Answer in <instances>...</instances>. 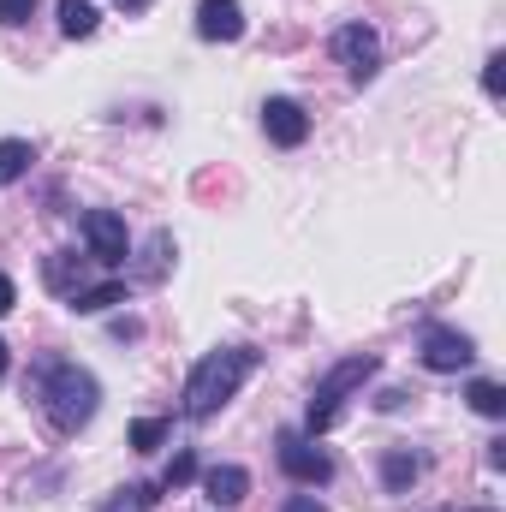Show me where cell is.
<instances>
[{
  "mask_svg": "<svg viewBox=\"0 0 506 512\" xmlns=\"http://www.w3.org/2000/svg\"><path fill=\"white\" fill-rule=\"evenodd\" d=\"M30 399L42 405V417H48L54 435H78V429L96 417V405H102V382H96L84 364L36 358V370H30Z\"/></svg>",
  "mask_w": 506,
  "mask_h": 512,
  "instance_id": "cell-1",
  "label": "cell"
},
{
  "mask_svg": "<svg viewBox=\"0 0 506 512\" xmlns=\"http://www.w3.org/2000/svg\"><path fill=\"white\" fill-rule=\"evenodd\" d=\"M256 364H262V352L256 346H221V352H203L197 358V370L185 376V393H179V411L191 417V423H203V417H215L239 387L256 376Z\"/></svg>",
  "mask_w": 506,
  "mask_h": 512,
  "instance_id": "cell-2",
  "label": "cell"
},
{
  "mask_svg": "<svg viewBox=\"0 0 506 512\" xmlns=\"http://www.w3.org/2000/svg\"><path fill=\"white\" fill-rule=\"evenodd\" d=\"M381 364L370 358V352H352V358H340L322 382H316V393H310V417H304V429L310 435H322V429H334V417H340V405L358 393V387L376 376Z\"/></svg>",
  "mask_w": 506,
  "mask_h": 512,
  "instance_id": "cell-3",
  "label": "cell"
},
{
  "mask_svg": "<svg viewBox=\"0 0 506 512\" xmlns=\"http://www.w3.org/2000/svg\"><path fill=\"white\" fill-rule=\"evenodd\" d=\"M417 358H423L435 376H453V370H465V364L477 358V346H471V334H459V328H447V322H429V328L417 334Z\"/></svg>",
  "mask_w": 506,
  "mask_h": 512,
  "instance_id": "cell-4",
  "label": "cell"
},
{
  "mask_svg": "<svg viewBox=\"0 0 506 512\" xmlns=\"http://www.w3.org/2000/svg\"><path fill=\"white\" fill-rule=\"evenodd\" d=\"M280 471H286L292 483H304V489H322V483L334 477V459H328L310 435L286 429V435H280Z\"/></svg>",
  "mask_w": 506,
  "mask_h": 512,
  "instance_id": "cell-5",
  "label": "cell"
},
{
  "mask_svg": "<svg viewBox=\"0 0 506 512\" xmlns=\"http://www.w3.org/2000/svg\"><path fill=\"white\" fill-rule=\"evenodd\" d=\"M334 60L352 72V84H370L381 72V36L370 24H340L334 30Z\"/></svg>",
  "mask_w": 506,
  "mask_h": 512,
  "instance_id": "cell-6",
  "label": "cell"
},
{
  "mask_svg": "<svg viewBox=\"0 0 506 512\" xmlns=\"http://www.w3.org/2000/svg\"><path fill=\"white\" fill-rule=\"evenodd\" d=\"M84 245H90V262H96V268H120V262L131 256L126 215H114V209H90V215H84Z\"/></svg>",
  "mask_w": 506,
  "mask_h": 512,
  "instance_id": "cell-7",
  "label": "cell"
},
{
  "mask_svg": "<svg viewBox=\"0 0 506 512\" xmlns=\"http://www.w3.org/2000/svg\"><path fill=\"white\" fill-rule=\"evenodd\" d=\"M262 131H268V143L298 149V143L310 137V114H304L292 96H268V102H262Z\"/></svg>",
  "mask_w": 506,
  "mask_h": 512,
  "instance_id": "cell-8",
  "label": "cell"
},
{
  "mask_svg": "<svg viewBox=\"0 0 506 512\" xmlns=\"http://www.w3.org/2000/svg\"><path fill=\"white\" fill-rule=\"evenodd\" d=\"M197 36L203 42H239L245 36V6L239 0H203L197 6Z\"/></svg>",
  "mask_w": 506,
  "mask_h": 512,
  "instance_id": "cell-9",
  "label": "cell"
},
{
  "mask_svg": "<svg viewBox=\"0 0 506 512\" xmlns=\"http://www.w3.org/2000/svg\"><path fill=\"white\" fill-rule=\"evenodd\" d=\"M203 495H209L215 507H239V501L251 495V471H245V465H209V471H203Z\"/></svg>",
  "mask_w": 506,
  "mask_h": 512,
  "instance_id": "cell-10",
  "label": "cell"
},
{
  "mask_svg": "<svg viewBox=\"0 0 506 512\" xmlns=\"http://www.w3.org/2000/svg\"><path fill=\"white\" fill-rule=\"evenodd\" d=\"M417 477H423V453H411V447H387L381 453V489L387 495H411Z\"/></svg>",
  "mask_w": 506,
  "mask_h": 512,
  "instance_id": "cell-11",
  "label": "cell"
},
{
  "mask_svg": "<svg viewBox=\"0 0 506 512\" xmlns=\"http://www.w3.org/2000/svg\"><path fill=\"white\" fill-rule=\"evenodd\" d=\"M114 304H126V280H102V286H84L66 298V310H78V316H102Z\"/></svg>",
  "mask_w": 506,
  "mask_h": 512,
  "instance_id": "cell-12",
  "label": "cell"
},
{
  "mask_svg": "<svg viewBox=\"0 0 506 512\" xmlns=\"http://www.w3.org/2000/svg\"><path fill=\"white\" fill-rule=\"evenodd\" d=\"M42 280L60 292V298H72V292H84L90 280H84V268H78V256H66V251H54L48 262H42Z\"/></svg>",
  "mask_w": 506,
  "mask_h": 512,
  "instance_id": "cell-13",
  "label": "cell"
},
{
  "mask_svg": "<svg viewBox=\"0 0 506 512\" xmlns=\"http://www.w3.org/2000/svg\"><path fill=\"white\" fill-rule=\"evenodd\" d=\"M30 161H36V143H24V137H0V185H18V179L30 173Z\"/></svg>",
  "mask_w": 506,
  "mask_h": 512,
  "instance_id": "cell-14",
  "label": "cell"
},
{
  "mask_svg": "<svg viewBox=\"0 0 506 512\" xmlns=\"http://www.w3.org/2000/svg\"><path fill=\"white\" fill-rule=\"evenodd\" d=\"M60 36H96V6L90 0H60Z\"/></svg>",
  "mask_w": 506,
  "mask_h": 512,
  "instance_id": "cell-15",
  "label": "cell"
},
{
  "mask_svg": "<svg viewBox=\"0 0 506 512\" xmlns=\"http://www.w3.org/2000/svg\"><path fill=\"white\" fill-rule=\"evenodd\" d=\"M167 256H173V233H149L143 262H137V280H161L167 274Z\"/></svg>",
  "mask_w": 506,
  "mask_h": 512,
  "instance_id": "cell-16",
  "label": "cell"
},
{
  "mask_svg": "<svg viewBox=\"0 0 506 512\" xmlns=\"http://www.w3.org/2000/svg\"><path fill=\"white\" fill-rule=\"evenodd\" d=\"M465 399H471L477 417H506V387L501 382H471L465 387Z\"/></svg>",
  "mask_w": 506,
  "mask_h": 512,
  "instance_id": "cell-17",
  "label": "cell"
},
{
  "mask_svg": "<svg viewBox=\"0 0 506 512\" xmlns=\"http://www.w3.org/2000/svg\"><path fill=\"white\" fill-rule=\"evenodd\" d=\"M155 501H161V495H155L149 483H131V489H120V495H108L96 512H149Z\"/></svg>",
  "mask_w": 506,
  "mask_h": 512,
  "instance_id": "cell-18",
  "label": "cell"
},
{
  "mask_svg": "<svg viewBox=\"0 0 506 512\" xmlns=\"http://www.w3.org/2000/svg\"><path fill=\"white\" fill-rule=\"evenodd\" d=\"M167 435H173V423H167V417H137V423H131V447H137V453H155Z\"/></svg>",
  "mask_w": 506,
  "mask_h": 512,
  "instance_id": "cell-19",
  "label": "cell"
},
{
  "mask_svg": "<svg viewBox=\"0 0 506 512\" xmlns=\"http://www.w3.org/2000/svg\"><path fill=\"white\" fill-rule=\"evenodd\" d=\"M197 477V453L185 447V453H173V465H167V477H161V489H185Z\"/></svg>",
  "mask_w": 506,
  "mask_h": 512,
  "instance_id": "cell-20",
  "label": "cell"
},
{
  "mask_svg": "<svg viewBox=\"0 0 506 512\" xmlns=\"http://www.w3.org/2000/svg\"><path fill=\"white\" fill-rule=\"evenodd\" d=\"M30 12H36V0H0V24H30Z\"/></svg>",
  "mask_w": 506,
  "mask_h": 512,
  "instance_id": "cell-21",
  "label": "cell"
},
{
  "mask_svg": "<svg viewBox=\"0 0 506 512\" xmlns=\"http://www.w3.org/2000/svg\"><path fill=\"white\" fill-rule=\"evenodd\" d=\"M501 66H506V54H489V60H483V90H489V96H501Z\"/></svg>",
  "mask_w": 506,
  "mask_h": 512,
  "instance_id": "cell-22",
  "label": "cell"
},
{
  "mask_svg": "<svg viewBox=\"0 0 506 512\" xmlns=\"http://www.w3.org/2000/svg\"><path fill=\"white\" fill-rule=\"evenodd\" d=\"M280 512H328V507H322L316 495H292V501H286V507H280Z\"/></svg>",
  "mask_w": 506,
  "mask_h": 512,
  "instance_id": "cell-23",
  "label": "cell"
},
{
  "mask_svg": "<svg viewBox=\"0 0 506 512\" xmlns=\"http://www.w3.org/2000/svg\"><path fill=\"white\" fill-rule=\"evenodd\" d=\"M12 304H18V286H12V280H6V274H0V316H6V310H12Z\"/></svg>",
  "mask_w": 506,
  "mask_h": 512,
  "instance_id": "cell-24",
  "label": "cell"
},
{
  "mask_svg": "<svg viewBox=\"0 0 506 512\" xmlns=\"http://www.w3.org/2000/svg\"><path fill=\"white\" fill-rule=\"evenodd\" d=\"M120 12H149V0H114Z\"/></svg>",
  "mask_w": 506,
  "mask_h": 512,
  "instance_id": "cell-25",
  "label": "cell"
},
{
  "mask_svg": "<svg viewBox=\"0 0 506 512\" xmlns=\"http://www.w3.org/2000/svg\"><path fill=\"white\" fill-rule=\"evenodd\" d=\"M6 364H12V352H6V340H0V376H6Z\"/></svg>",
  "mask_w": 506,
  "mask_h": 512,
  "instance_id": "cell-26",
  "label": "cell"
},
{
  "mask_svg": "<svg viewBox=\"0 0 506 512\" xmlns=\"http://www.w3.org/2000/svg\"><path fill=\"white\" fill-rule=\"evenodd\" d=\"M465 512H489V507H465Z\"/></svg>",
  "mask_w": 506,
  "mask_h": 512,
  "instance_id": "cell-27",
  "label": "cell"
}]
</instances>
